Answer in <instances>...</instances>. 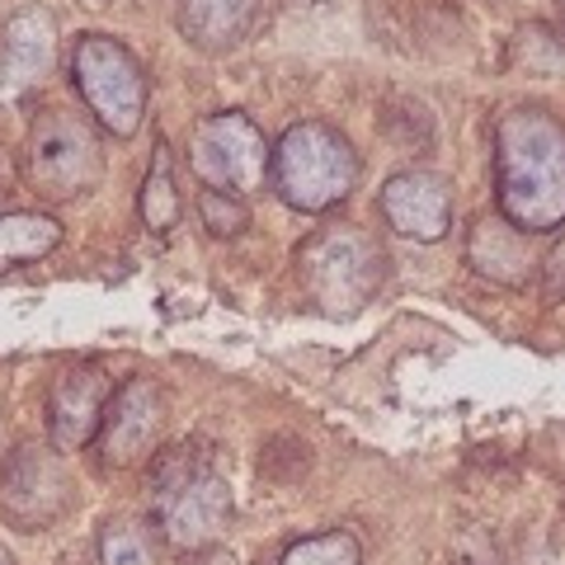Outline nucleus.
Masks as SVG:
<instances>
[{"label": "nucleus", "instance_id": "obj_13", "mask_svg": "<svg viewBox=\"0 0 565 565\" xmlns=\"http://www.w3.org/2000/svg\"><path fill=\"white\" fill-rule=\"evenodd\" d=\"M52 47H57V29H52L43 10L14 14L6 24V39H0V81L10 90H29L39 76H47Z\"/></svg>", "mask_w": 565, "mask_h": 565}, {"label": "nucleus", "instance_id": "obj_4", "mask_svg": "<svg viewBox=\"0 0 565 565\" xmlns=\"http://www.w3.org/2000/svg\"><path fill=\"white\" fill-rule=\"evenodd\" d=\"M297 282L326 316H359L386 278V250L353 222L321 226L297 245Z\"/></svg>", "mask_w": 565, "mask_h": 565}, {"label": "nucleus", "instance_id": "obj_22", "mask_svg": "<svg viewBox=\"0 0 565 565\" xmlns=\"http://www.w3.org/2000/svg\"><path fill=\"white\" fill-rule=\"evenodd\" d=\"M0 565H10V556H6V552H0Z\"/></svg>", "mask_w": 565, "mask_h": 565}, {"label": "nucleus", "instance_id": "obj_16", "mask_svg": "<svg viewBox=\"0 0 565 565\" xmlns=\"http://www.w3.org/2000/svg\"><path fill=\"white\" fill-rule=\"evenodd\" d=\"M141 226L156 236H166L180 226V184H174V161H170V141L161 137L156 141V156H151V170H147V184H141Z\"/></svg>", "mask_w": 565, "mask_h": 565}, {"label": "nucleus", "instance_id": "obj_9", "mask_svg": "<svg viewBox=\"0 0 565 565\" xmlns=\"http://www.w3.org/2000/svg\"><path fill=\"white\" fill-rule=\"evenodd\" d=\"M382 217L396 236L434 245L452 232V189L434 170H396L382 189Z\"/></svg>", "mask_w": 565, "mask_h": 565}, {"label": "nucleus", "instance_id": "obj_18", "mask_svg": "<svg viewBox=\"0 0 565 565\" xmlns=\"http://www.w3.org/2000/svg\"><path fill=\"white\" fill-rule=\"evenodd\" d=\"M99 565H156L147 527H137V523H109L99 533Z\"/></svg>", "mask_w": 565, "mask_h": 565}, {"label": "nucleus", "instance_id": "obj_20", "mask_svg": "<svg viewBox=\"0 0 565 565\" xmlns=\"http://www.w3.org/2000/svg\"><path fill=\"white\" fill-rule=\"evenodd\" d=\"M537 274H542V302L546 307H561L565 302V232L552 245H546Z\"/></svg>", "mask_w": 565, "mask_h": 565}, {"label": "nucleus", "instance_id": "obj_6", "mask_svg": "<svg viewBox=\"0 0 565 565\" xmlns=\"http://www.w3.org/2000/svg\"><path fill=\"white\" fill-rule=\"evenodd\" d=\"M29 184L43 199H76L99 180V141L95 128L66 109H43L24 141Z\"/></svg>", "mask_w": 565, "mask_h": 565}, {"label": "nucleus", "instance_id": "obj_14", "mask_svg": "<svg viewBox=\"0 0 565 565\" xmlns=\"http://www.w3.org/2000/svg\"><path fill=\"white\" fill-rule=\"evenodd\" d=\"M259 0H180V33L199 52H232L250 33Z\"/></svg>", "mask_w": 565, "mask_h": 565}, {"label": "nucleus", "instance_id": "obj_1", "mask_svg": "<svg viewBox=\"0 0 565 565\" xmlns=\"http://www.w3.org/2000/svg\"><path fill=\"white\" fill-rule=\"evenodd\" d=\"M494 199L527 236L565 226V128L542 104L504 109L494 122Z\"/></svg>", "mask_w": 565, "mask_h": 565}, {"label": "nucleus", "instance_id": "obj_21", "mask_svg": "<svg viewBox=\"0 0 565 565\" xmlns=\"http://www.w3.org/2000/svg\"><path fill=\"white\" fill-rule=\"evenodd\" d=\"M193 565H236V556L222 552V546H207V552H199V561H193Z\"/></svg>", "mask_w": 565, "mask_h": 565}, {"label": "nucleus", "instance_id": "obj_3", "mask_svg": "<svg viewBox=\"0 0 565 565\" xmlns=\"http://www.w3.org/2000/svg\"><path fill=\"white\" fill-rule=\"evenodd\" d=\"M269 170L282 203L321 217V212L340 207L359 189L363 161L353 151V141L340 128H330V122H292L278 137Z\"/></svg>", "mask_w": 565, "mask_h": 565}, {"label": "nucleus", "instance_id": "obj_2", "mask_svg": "<svg viewBox=\"0 0 565 565\" xmlns=\"http://www.w3.org/2000/svg\"><path fill=\"white\" fill-rule=\"evenodd\" d=\"M151 523L174 552H207L232 523V490L193 448H166L151 467Z\"/></svg>", "mask_w": 565, "mask_h": 565}, {"label": "nucleus", "instance_id": "obj_17", "mask_svg": "<svg viewBox=\"0 0 565 565\" xmlns=\"http://www.w3.org/2000/svg\"><path fill=\"white\" fill-rule=\"evenodd\" d=\"M278 565H363V542L349 527H330V533H311L282 546Z\"/></svg>", "mask_w": 565, "mask_h": 565}, {"label": "nucleus", "instance_id": "obj_7", "mask_svg": "<svg viewBox=\"0 0 565 565\" xmlns=\"http://www.w3.org/2000/svg\"><path fill=\"white\" fill-rule=\"evenodd\" d=\"M189 166L203 180V189L245 199L250 189L264 184V174L274 166V151H269V141H264V132L255 128V118H245L241 109H226L193 128Z\"/></svg>", "mask_w": 565, "mask_h": 565}, {"label": "nucleus", "instance_id": "obj_8", "mask_svg": "<svg viewBox=\"0 0 565 565\" xmlns=\"http://www.w3.org/2000/svg\"><path fill=\"white\" fill-rule=\"evenodd\" d=\"M161 424H166V392L151 377H132L122 392H114L109 415H104L99 429L104 467H132L141 457H151Z\"/></svg>", "mask_w": 565, "mask_h": 565}, {"label": "nucleus", "instance_id": "obj_11", "mask_svg": "<svg viewBox=\"0 0 565 565\" xmlns=\"http://www.w3.org/2000/svg\"><path fill=\"white\" fill-rule=\"evenodd\" d=\"M467 264H471V274H481L494 288H523L542 264V255L533 250V236L523 226H514L504 212H490V217L471 226Z\"/></svg>", "mask_w": 565, "mask_h": 565}, {"label": "nucleus", "instance_id": "obj_19", "mask_svg": "<svg viewBox=\"0 0 565 565\" xmlns=\"http://www.w3.org/2000/svg\"><path fill=\"white\" fill-rule=\"evenodd\" d=\"M199 217H203V232L207 236H236L245 232V222H250V212H245L241 199H232V193H217V189H203V199H199Z\"/></svg>", "mask_w": 565, "mask_h": 565}, {"label": "nucleus", "instance_id": "obj_5", "mask_svg": "<svg viewBox=\"0 0 565 565\" xmlns=\"http://www.w3.org/2000/svg\"><path fill=\"white\" fill-rule=\"evenodd\" d=\"M71 81L95 122L114 137H132L147 114V76L141 62L109 33H85L71 52Z\"/></svg>", "mask_w": 565, "mask_h": 565}, {"label": "nucleus", "instance_id": "obj_15", "mask_svg": "<svg viewBox=\"0 0 565 565\" xmlns=\"http://www.w3.org/2000/svg\"><path fill=\"white\" fill-rule=\"evenodd\" d=\"M62 245V226L47 212H0V269L39 264Z\"/></svg>", "mask_w": 565, "mask_h": 565}, {"label": "nucleus", "instance_id": "obj_12", "mask_svg": "<svg viewBox=\"0 0 565 565\" xmlns=\"http://www.w3.org/2000/svg\"><path fill=\"white\" fill-rule=\"evenodd\" d=\"M6 509L14 523L39 527L66 504V476L57 467V457H47L39 448H14L6 462Z\"/></svg>", "mask_w": 565, "mask_h": 565}, {"label": "nucleus", "instance_id": "obj_10", "mask_svg": "<svg viewBox=\"0 0 565 565\" xmlns=\"http://www.w3.org/2000/svg\"><path fill=\"white\" fill-rule=\"evenodd\" d=\"M114 386L104 377V367H71L66 377H57L47 396V434L57 452H76L104 429L109 415Z\"/></svg>", "mask_w": 565, "mask_h": 565}]
</instances>
